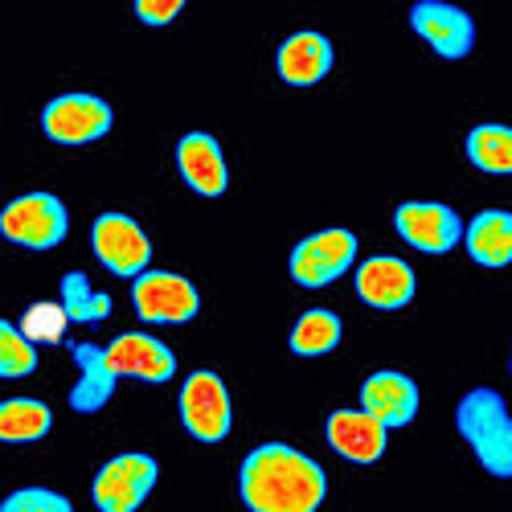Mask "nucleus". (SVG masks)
Returning a JSON list of instances; mask_svg holds the SVG:
<instances>
[{
    "instance_id": "15",
    "label": "nucleus",
    "mask_w": 512,
    "mask_h": 512,
    "mask_svg": "<svg viewBox=\"0 0 512 512\" xmlns=\"http://www.w3.org/2000/svg\"><path fill=\"white\" fill-rule=\"evenodd\" d=\"M357 295L369 308H406L414 300V271L402 259L377 254V259L357 267Z\"/></svg>"
},
{
    "instance_id": "26",
    "label": "nucleus",
    "mask_w": 512,
    "mask_h": 512,
    "mask_svg": "<svg viewBox=\"0 0 512 512\" xmlns=\"http://www.w3.org/2000/svg\"><path fill=\"white\" fill-rule=\"evenodd\" d=\"M0 512H74V504L54 488H17Z\"/></svg>"
},
{
    "instance_id": "3",
    "label": "nucleus",
    "mask_w": 512,
    "mask_h": 512,
    "mask_svg": "<svg viewBox=\"0 0 512 512\" xmlns=\"http://www.w3.org/2000/svg\"><path fill=\"white\" fill-rule=\"evenodd\" d=\"M70 230V213L54 193H25L0 209V234L25 250H54Z\"/></svg>"
},
{
    "instance_id": "10",
    "label": "nucleus",
    "mask_w": 512,
    "mask_h": 512,
    "mask_svg": "<svg viewBox=\"0 0 512 512\" xmlns=\"http://www.w3.org/2000/svg\"><path fill=\"white\" fill-rule=\"evenodd\" d=\"M394 226L422 254H447L463 238L459 213L451 205H439V201H406V205H398Z\"/></svg>"
},
{
    "instance_id": "25",
    "label": "nucleus",
    "mask_w": 512,
    "mask_h": 512,
    "mask_svg": "<svg viewBox=\"0 0 512 512\" xmlns=\"http://www.w3.org/2000/svg\"><path fill=\"white\" fill-rule=\"evenodd\" d=\"M37 369V349L17 332V324L0 320V377H29Z\"/></svg>"
},
{
    "instance_id": "17",
    "label": "nucleus",
    "mask_w": 512,
    "mask_h": 512,
    "mask_svg": "<svg viewBox=\"0 0 512 512\" xmlns=\"http://www.w3.org/2000/svg\"><path fill=\"white\" fill-rule=\"evenodd\" d=\"M332 70V41L324 33H291L279 46V74L291 87H316V82Z\"/></svg>"
},
{
    "instance_id": "14",
    "label": "nucleus",
    "mask_w": 512,
    "mask_h": 512,
    "mask_svg": "<svg viewBox=\"0 0 512 512\" xmlns=\"http://www.w3.org/2000/svg\"><path fill=\"white\" fill-rule=\"evenodd\" d=\"M324 435H328V447L336 455H345L349 463H377L381 455H386V435L390 431L361 410H336L324 426Z\"/></svg>"
},
{
    "instance_id": "24",
    "label": "nucleus",
    "mask_w": 512,
    "mask_h": 512,
    "mask_svg": "<svg viewBox=\"0 0 512 512\" xmlns=\"http://www.w3.org/2000/svg\"><path fill=\"white\" fill-rule=\"evenodd\" d=\"M66 312H62V304H29L25 308V316H21V336L29 340V345L37 349V345H58V340L66 336Z\"/></svg>"
},
{
    "instance_id": "27",
    "label": "nucleus",
    "mask_w": 512,
    "mask_h": 512,
    "mask_svg": "<svg viewBox=\"0 0 512 512\" xmlns=\"http://www.w3.org/2000/svg\"><path fill=\"white\" fill-rule=\"evenodd\" d=\"M181 0H136V17L144 25H168V21H177L181 17Z\"/></svg>"
},
{
    "instance_id": "6",
    "label": "nucleus",
    "mask_w": 512,
    "mask_h": 512,
    "mask_svg": "<svg viewBox=\"0 0 512 512\" xmlns=\"http://www.w3.org/2000/svg\"><path fill=\"white\" fill-rule=\"evenodd\" d=\"M181 422L197 443H222L230 435V394L218 373L197 369L181 386Z\"/></svg>"
},
{
    "instance_id": "11",
    "label": "nucleus",
    "mask_w": 512,
    "mask_h": 512,
    "mask_svg": "<svg viewBox=\"0 0 512 512\" xmlns=\"http://www.w3.org/2000/svg\"><path fill=\"white\" fill-rule=\"evenodd\" d=\"M410 25L439 58H467L476 46L472 17L455 5H447V0H418L410 9Z\"/></svg>"
},
{
    "instance_id": "23",
    "label": "nucleus",
    "mask_w": 512,
    "mask_h": 512,
    "mask_svg": "<svg viewBox=\"0 0 512 512\" xmlns=\"http://www.w3.org/2000/svg\"><path fill=\"white\" fill-rule=\"evenodd\" d=\"M62 312L74 324H99V320L111 316V295L107 291H95L82 271H70L62 279Z\"/></svg>"
},
{
    "instance_id": "20",
    "label": "nucleus",
    "mask_w": 512,
    "mask_h": 512,
    "mask_svg": "<svg viewBox=\"0 0 512 512\" xmlns=\"http://www.w3.org/2000/svg\"><path fill=\"white\" fill-rule=\"evenodd\" d=\"M54 426V414L37 398H9L0 402V443H33Z\"/></svg>"
},
{
    "instance_id": "18",
    "label": "nucleus",
    "mask_w": 512,
    "mask_h": 512,
    "mask_svg": "<svg viewBox=\"0 0 512 512\" xmlns=\"http://www.w3.org/2000/svg\"><path fill=\"white\" fill-rule=\"evenodd\" d=\"M74 349V361H78V381H74V390H70V406L78 414H99L111 398H115V369L107 361V349L99 345H70Z\"/></svg>"
},
{
    "instance_id": "21",
    "label": "nucleus",
    "mask_w": 512,
    "mask_h": 512,
    "mask_svg": "<svg viewBox=\"0 0 512 512\" xmlns=\"http://www.w3.org/2000/svg\"><path fill=\"white\" fill-rule=\"evenodd\" d=\"M467 160H472L480 173L504 177L512 173V132L504 123H480L467 136Z\"/></svg>"
},
{
    "instance_id": "16",
    "label": "nucleus",
    "mask_w": 512,
    "mask_h": 512,
    "mask_svg": "<svg viewBox=\"0 0 512 512\" xmlns=\"http://www.w3.org/2000/svg\"><path fill=\"white\" fill-rule=\"evenodd\" d=\"M177 164H181V177L189 181L193 193H201V197H222L226 193V156H222V148L213 136L189 132L177 148Z\"/></svg>"
},
{
    "instance_id": "1",
    "label": "nucleus",
    "mask_w": 512,
    "mask_h": 512,
    "mask_svg": "<svg viewBox=\"0 0 512 512\" xmlns=\"http://www.w3.org/2000/svg\"><path fill=\"white\" fill-rule=\"evenodd\" d=\"M238 492L250 512H316L324 504V467L287 443L254 447L242 463Z\"/></svg>"
},
{
    "instance_id": "7",
    "label": "nucleus",
    "mask_w": 512,
    "mask_h": 512,
    "mask_svg": "<svg viewBox=\"0 0 512 512\" xmlns=\"http://www.w3.org/2000/svg\"><path fill=\"white\" fill-rule=\"evenodd\" d=\"M91 246H95V259L123 279L144 275L148 259H152L148 234L132 218H123V213H99L91 226Z\"/></svg>"
},
{
    "instance_id": "5",
    "label": "nucleus",
    "mask_w": 512,
    "mask_h": 512,
    "mask_svg": "<svg viewBox=\"0 0 512 512\" xmlns=\"http://www.w3.org/2000/svg\"><path fill=\"white\" fill-rule=\"evenodd\" d=\"M132 304L148 324H189L201 308V295L185 275L173 271H144L132 283Z\"/></svg>"
},
{
    "instance_id": "22",
    "label": "nucleus",
    "mask_w": 512,
    "mask_h": 512,
    "mask_svg": "<svg viewBox=\"0 0 512 512\" xmlns=\"http://www.w3.org/2000/svg\"><path fill=\"white\" fill-rule=\"evenodd\" d=\"M336 345H340V320L328 308L304 312L291 328V353H300V357H324Z\"/></svg>"
},
{
    "instance_id": "8",
    "label": "nucleus",
    "mask_w": 512,
    "mask_h": 512,
    "mask_svg": "<svg viewBox=\"0 0 512 512\" xmlns=\"http://www.w3.org/2000/svg\"><path fill=\"white\" fill-rule=\"evenodd\" d=\"M357 259V238L349 230H320L291 250V279L300 287H328Z\"/></svg>"
},
{
    "instance_id": "9",
    "label": "nucleus",
    "mask_w": 512,
    "mask_h": 512,
    "mask_svg": "<svg viewBox=\"0 0 512 512\" xmlns=\"http://www.w3.org/2000/svg\"><path fill=\"white\" fill-rule=\"evenodd\" d=\"M111 123L115 115L99 95H58L41 115V127L54 144H91L111 132Z\"/></svg>"
},
{
    "instance_id": "13",
    "label": "nucleus",
    "mask_w": 512,
    "mask_h": 512,
    "mask_svg": "<svg viewBox=\"0 0 512 512\" xmlns=\"http://www.w3.org/2000/svg\"><path fill=\"white\" fill-rule=\"evenodd\" d=\"M361 414L381 422L386 431H390V426H406L418 414V386L406 373L381 369V373H373L361 386Z\"/></svg>"
},
{
    "instance_id": "19",
    "label": "nucleus",
    "mask_w": 512,
    "mask_h": 512,
    "mask_svg": "<svg viewBox=\"0 0 512 512\" xmlns=\"http://www.w3.org/2000/svg\"><path fill=\"white\" fill-rule=\"evenodd\" d=\"M467 254L480 267H508L512 259V213L508 209H484L467 226Z\"/></svg>"
},
{
    "instance_id": "4",
    "label": "nucleus",
    "mask_w": 512,
    "mask_h": 512,
    "mask_svg": "<svg viewBox=\"0 0 512 512\" xmlns=\"http://www.w3.org/2000/svg\"><path fill=\"white\" fill-rule=\"evenodd\" d=\"M156 480H160V467L152 455H140V451L115 455L99 467V476L91 484L95 508L99 512H136L148 500V492L156 488Z\"/></svg>"
},
{
    "instance_id": "2",
    "label": "nucleus",
    "mask_w": 512,
    "mask_h": 512,
    "mask_svg": "<svg viewBox=\"0 0 512 512\" xmlns=\"http://www.w3.org/2000/svg\"><path fill=\"white\" fill-rule=\"evenodd\" d=\"M455 426H459V435L472 443L488 476H496V480L512 476V422H508V406L496 390L463 394L455 406Z\"/></svg>"
},
{
    "instance_id": "12",
    "label": "nucleus",
    "mask_w": 512,
    "mask_h": 512,
    "mask_svg": "<svg viewBox=\"0 0 512 512\" xmlns=\"http://www.w3.org/2000/svg\"><path fill=\"white\" fill-rule=\"evenodd\" d=\"M107 361L115 369V377H140V381H152V386H160V381H168L177 373V357L173 349L164 345V340L148 336V332H123L115 336V345L107 349Z\"/></svg>"
}]
</instances>
